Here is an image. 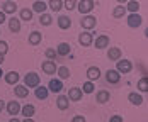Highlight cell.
Wrapping results in <instances>:
<instances>
[{"label":"cell","instance_id":"20","mask_svg":"<svg viewBox=\"0 0 148 122\" xmlns=\"http://www.w3.org/2000/svg\"><path fill=\"white\" fill-rule=\"evenodd\" d=\"M27 41H29L31 46H38L41 41H43V34L39 32V30H32L29 34V37H27Z\"/></svg>","mask_w":148,"mask_h":122},{"label":"cell","instance_id":"32","mask_svg":"<svg viewBox=\"0 0 148 122\" xmlns=\"http://www.w3.org/2000/svg\"><path fill=\"white\" fill-rule=\"evenodd\" d=\"M32 14H34V12L31 10L29 7H26V9H22V10L19 12V19H21V20H27V22H29L31 19H32Z\"/></svg>","mask_w":148,"mask_h":122},{"label":"cell","instance_id":"3","mask_svg":"<svg viewBox=\"0 0 148 122\" xmlns=\"http://www.w3.org/2000/svg\"><path fill=\"white\" fill-rule=\"evenodd\" d=\"M24 85L27 87V88H36L38 85H41V78L38 73H34V71H31L27 75L24 76Z\"/></svg>","mask_w":148,"mask_h":122},{"label":"cell","instance_id":"17","mask_svg":"<svg viewBox=\"0 0 148 122\" xmlns=\"http://www.w3.org/2000/svg\"><path fill=\"white\" fill-rule=\"evenodd\" d=\"M109 100H111V93H109L107 90H99L97 92V95H95V102H97V104L102 105V104H107Z\"/></svg>","mask_w":148,"mask_h":122},{"label":"cell","instance_id":"4","mask_svg":"<svg viewBox=\"0 0 148 122\" xmlns=\"http://www.w3.org/2000/svg\"><path fill=\"white\" fill-rule=\"evenodd\" d=\"M80 26H82V29L84 30H90L94 29L95 26H97V19L94 17V15H84V19L80 20Z\"/></svg>","mask_w":148,"mask_h":122},{"label":"cell","instance_id":"35","mask_svg":"<svg viewBox=\"0 0 148 122\" xmlns=\"http://www.w3.org/2000/svg\"><path fill=\"white\" fill-rule=\"evenodd\" d=\"M45 56L48 58V60L55 61V60H56V56H58V54H56V49H53V47H48V49L45 51Z\"/></svg>","mask_w":148,"mask_h":122},{"label":"cell","instance_id":"40","mask_svg":"<svg viewBox=\"0 0 148 122\" xmlns=\"http://www.w3.org/2000/svg\"><path fill=\"white\" fill-rule=\"evenodd\" d=\"M72 122H87V121H85L84 115H75L73 119H72Z\"/></svg>","mask_w":148,"mask_h":122},{"label":"cell","instance_id":"8","mask_svg":"<svg viewBox=\"0 0 148 122\" xmlns=\"http://www.w3.org/2000/svg\"><path fill=\"white\" fill-rule=\"evenodd\" d=\"M78 43H80V46L87 47V46H90L94 43V36L90 34L89 30H84L82 34H78Z\"/></svg>","mask_w":148,"mask_h":122},{"label":"cell","instance_id":"5","mask_svg":"<svg viewBox=\"0 0 148 122\" xmlns=\"http://www.w3.org/2000/svg\"><path fill=\"white\" fill-rule=\"evenodd\" d=\"M126 24H128L131 29H136V27H140V26L143 24V19H141L140 14H130L126 17Z\"/></svg>","mask_w":148,"mask_h":122},{"label":"cell","instance_id":"39","mask_svg":"<svg viewBox=\"0 0 148 122\" xmlns=\"http://www.w3.org/2000/svg\"><path fill=\"white\" fill-rule=\"evenodd\" d=\"M109 122H123V117L121 115H111Z\"/></svg>","mask_w":148,"mask_h":122},{"label":"cell","instance_id":"44","mask_svg":"<svg viewBox=\"0 0 148 122\" xmlns=\"http://www.w3.org/2000/svg\"><path fill=\"white\" fill-rule=\"evenodd\" d=\"M9 122H21V119H17V117H12V119H10Z\"/></svg>","mask_w":148,"mask_h":122},{"label":"cell","instance_id":"38","mask_svg":"<svg viewBox=\"0 0 148 122\" xmlns=\"http://www.w3.org/2000/svg\"><path fill=\"white\" fill-rule=\"evenodd\" d=\"M7 51H9V44H7V41H0V54H7Z\"/></svg>","mask_w":148,"mask_h":122},{"label":"cell","instance_id":"45","mask_svg":"<svg viewBox=\"0 0 148 122\" xmlns=\"http://www.w3.org/2000/svg\"><path fill=\"white\" fill-rule=\"evenodd\" d=\"M3 60H5V56H3V54H0V66H2V63H3Z\"/></svg>","mask_w":148,"mask_h":122},{"label":"cell","instance_id":"31","mask_svg":"<svg viewBox=\"0 0 148 122\" xmlns=\"http://www.w3.org/2000/svg\"><path fill=\"white\" fill-rule=\"evenodd\" d=\"M124 14H126V7L123 3H119L118 7L112 9V17L114 19H121V17H124Z\"/></svg>","mask_w":148,"mask_h":122},{"label":"cell","instance_id":"6","mask_svg":"<svg viewBox=\"0 0 148 122\" xmlns=\"http://www.w3.org/2000/svg\"><path fill=\"white\" fill-rule=\"evenodd\" d=\"M109 43H111L109 36H106V34H101V36H97V37H95V41H94L92 44L95 46L97 49H107V47H109Z\"/></svg>","mask_w":148,"mask_h":122},{"label":"cell","instance_id":"41","mask_svg":"<svg viewBox=\"0 0 148 122\" xmlns=\"http://www.w3.org/2000/svg\"><path fill=\"white\" fill-rule=\"evenodd\" d=\"M5 20H7V17H5V14H3V12L0 10V26H2V24H3Z\"/></svg>","mask_w":148,"mask_h":122},{"label":"cell","instance_id":"24","mask_svg":"<svg viewBox=\"0 0 148 122\" xmlns=\"http://www.w3.org/2000/svg\"><path fill=\"white\" fill-rule=\"evenodd\" d=\"M14 92H15V97H19V98H26L29 95V88L26 85H19V83L15 85Z\"/></svg>","mask_w":148,"mask_h":122},{"label":"cell","instance_id":"29","mask_svg":"<svg viewBox=\"0 0 148 122\" xmlns=\"http://www.w3.org/2000/svg\"><path fill=\"white\" fill-rule=\"evenodd\" d=\"M126 10H128L130 14H138L140 3H138L136 0H128V2H126Z\"/></svg>","mask_w":148,"mask_h":122},{"label":"cell","instance_id":"10","mask_svg":"<svg viewBox=\"0 0 148 122\" xmlns=\"http://www.w3.org/2000/svg\"><path fill=\"white\" fill-rule=\"evenodd\" d=\"M41 68H43V71H45L46 75H55L56 73V63L51 60H46L41 63Z\"/></svg>","mask_w":148,"mask_h":122},{"label":"cell","instance_id":"14","mask_svg":"<svg viewBox=\"0 0 148 122\" xmlns=\"http://www.w3.org/2000/svg\"><path fill=\"white\" fill-rule=\"evenodd\" d=\"M3 78H5V83H7V85H17V83H19V80H21V76H19L17 71L3 73Z\"/></svg>","mask_w":148,"mask_h":122},{"label":"cell","instance_id":"9","mask_svg":"<svg viewBox=\"0 0 148 122\" xmlns=\"http://www.w3.org/2000/svg\"><path fill=\"white\" fill-rule=\"evenodd\" d=\"M68 100L70 102H78V100H82V97H84V92L82 88H78V87H73V88H70L68 90Z\"/></svg>","mask_w":148,"mask_h":122},{"label":"cell","instance_id":"36","mask_svg":"<svg viewBox=\"0 0 148 122\" xmlns=\"http://www.w3.org/2000/svg\"><path fill=\"white\" fill-rule=\"evenodd\" d=\"M63 9H66V10L77 9V0H63Z\"/></svg>","mask_w":148,"mask_h":122},{"label":"cell","instance_id":"12","mask_svg":"<svg viewBox=\"0 0 148 122\" xmlns=\"http://www.w3.org/2000/svg\"><path fill=\"white\" fill-rule=\"evenodd\" d=\"M106 80H107V83L116 85V83L121 81V75H119L116 70H107V71H106Z\"/></svg>","mask_w":148,"mask_h":122},{"label":"cell","instance_id":"46","mask_svg":"<svg viewBox=\"0 0 148 122\" xmlns=\"http://www.w3.org/2000/svg\"><path fill=\"white\" fill-rule=\"evenodd\" d=\"M116 2H119V3H123V5H124V3H126L128 0H116Z\"/></svg>","mask_w":148,"mask_h":122},{"label":"cell","instance_id":"22","mask_svg":"<svg viewBox=\"0 0 148 122\" xmlns=\"http://www.w3.org/2000/svg\"><path fill=\"white\" fill-rule=\"evenodd\" d=\"M15 10H17V3L14 2H3L2 3V12L7 15V14H15Z\"/></svg>","mask_w":148,"mask_h":122},{"label":"cell","instance_id":"28","mask_svg":"<svg viewBox=\"0 0 148 122\" xmlns=\"http://www.w3.org/2000/svg\"><path fill=\"white\" fill-rule=\"evenodd\" d=\"M48 9L53 12H60L63 9V0H48Z\"/></svg>","mask_w":148,"mask_h":122},{"label":"cell","instance_id":"21","mask_svg":"<svg viewBox=\"0 0 148 122\" xmlns=\"http://www.w3.org/2000/svg\"><path fill=\"white\" fill-rule=\"evenodd\" d=\"M46 9H48V3H46L45 0H36L34 3H32V12H38V14H45Z\"/></svg>","mask_w":148,"mask_h":122},{"label":"cell","instance_id":"37","mask_svg":"<svg viewBox=\"0 0 148 122\" xmlns=\"http://www.w3.org/2000/svg\"><path fill=\"white\" fill-rule=\"evenodd\" d=\"M94 81H85L84 83V87H82V92L84 93H94Z\"/></svg>","mask_w":148,"mask_h":122},{"label":"cell","instance_id":"15","mask_svg":"<svg viewBox=\"0 0 148 122\" xmlns=\"http://www.w3.org/2000/svg\"><path fill=\"white\" fill-rule=\"evenodd\" d=\"M87 78H89V81L99 80V78H101V70H99V66H89V68H87Z\"/></svg>","mask_w":148,"mask_h":122},{"label":"cell","instance_id":"27","mask_svg":"<svg viewBox=\"0 0 148 122\" xmlns=\"http://www.w3.org/2000/svg\"><path fill=\"white\" fill-rule=\"evenodd\" d=\"M128 100H130L133 105H141V104H143V97H141V93H138V92H131V93L128 95Z\"/></svg>","mask_w":148,"mask_h":122},{"label":"cell","instance_id":"47","mask_svg":"<svg viewBox=\"0 0 148 122\" xmlns=\"http://www.w3.org/2000/svg\"><path fill=\"white\" fill-rule=\"evenodd\" d=\"M2 76H3V71H2V66H0V78H2Z\"/></svg>","mask_w":148,"mask_h":122},{"label":"cell","instance_id":"13","mask_svg":"<svg viewBox=\"0 0 148 122\" xmlns=\"http://www.w3.org/2000/svg\"><path fill=\"white\" fill-rule=\"evenodd\" d=\"M72 53V46L68 44V43H60L56 46V54L61 56V58H65V56H68Z\"/></svg>","mask_w":148,"mask_h":122},{"label":"cell","instance_id":"19","mask_svg":"<svg viewBox=\"0 0 148 122\" xmlns=\"http://www.w3.org/2000/svg\"><path fill=\"white\" fill-rule=\"evenodd\" d=\"M7 22H9V29H10V32H14V34H17L19 30H21V19H17V17H10V19H7Z\"/></svg>","mask_w":148,"mask_h":122},{"label":"cell","instance_id":"1","mask_svg":"<svg viewBox=\"0 0 148 122\" xmlns=\"http://www.w3.org/2000/svg\"><path fill=\"white\" fill-rule=\"evenodd\" d=\"M94 7H95V2L94 0H80V2H77V9H78V12L82 15L90 14L94 10Z\"/></svg>","mask_w":148,"mask_h":122},{"label":"cell","instance_id":"16","mask_svg":"<svg viewBox=\"0 0 148 122\" xmlns=\"http://www.w3.org/2000/svg\"><path fill=\"white\" fill-rule=\"evenodd\" d=\"M34 95H36V98H39V100H46L48 95H49V90H48V87L38 85V87L34 88Z\"/></svg>","mask_w":148,"mask_h":122},{"label":"cell","instance_id":"7","mask_svg":"<svg viewBox=\"0 0 148 122\" xmlns=\"http://www.w3.org/2000/svg\"><path fill=\"white\" fill-rule=\"evenodd\" d=\"M48 90L53 92V93H60V92L63 90V80H60V78H51L49 83H48Z\"/></svg>","mask_w":148,"mask_h":122},{"label":"cell","instance_id":"48","mask_svg":"<svg viewBox=\"0 0 148 122\" xmlns=\"http://www.w3.org/2000/svg\"><path fill=\"white\" fill-rule=\"evenodd\" d=\"M5 2H14V0H5Z\"/></svg>","mask_w":148,"mask_h":122},{"label":"cell","instance_id":"30","mask_svg":"<svg viewBox=\"0 0 148 122\" xmlns=\"http://www.w3.org/2000/svg\"><path fill=\"white\" fill-rule=\"evenodd\" d=\"M56 75L60 76V80H66V78H70V68L68 66H60V68H56Z\"/></svg>","mask_w":148,"mask_h":122},{"label":"cell","instance_id":"43","mask_svg":"<svg viewBox=\"0 0 148 122\" xmlns=\"http://www.w3.org/2000/svg\"><path fill=\"white\" fill-rule=\"evenodd\" d=\"M21 122H34V121H32V117H24V121H21Z\"/></svg>","mask_w":148,"mask_h":122},{"label":"cell","instance_id":"49","mask_svg":"<svg viewBox=\"0 0 148 122\" xmlns=\"http://www.w3.org/2000/svg\"><path fill=\"white\" fill-rule=\"evenodd\" d=\"M0 34H2V32H0Z\"/></svg>","mask_w":148,"mask_h":122},{"label":"cell","instance_id":"23","mask_svg":"<svg viewBox=\"0 0 148 122\" xmlns=\"http://www.w3.org/2000/svg\"><path fill=\"white\" fill-rule=\"evenodd\" d=\"M56 107H58L60 110H66V108L70 107L68 97H66V95H58V97H56Z\"/></svg>","mask_w":148,"mask_h":122},{"label":"cell","instance_id":"18","mask_svg":"<svg viewBox=\"0 0 148 122\" xmlns=\"http://www.w3.org/2000/svg\"><path fill=\"white\" fill-rule=\"evenodd\" d=\"M58 27L61 30H66L72 27V19L68 15H60L58 17Z\"/></svg>","mask_w":148,"mask_h":122},{"label":"cell","instance_id":"26","mask_svg":"<svg viewBox=\"0 0 148 122\" xmlns=\"http://www.w3.org/2000/svg\"><path fill=\"white\" fill-rule=\"evenodd\" d=\"M21 114L24 117H32L36 114V107L32 105V104H26L24 107H21Z\"/></svg>","mask_w":148,"mask_h":122},{"label":"cell","instance_id":"33","mask_svg":"<svg viewBox=\"0 0 148 122\" xmlns=\"http://www.w3.org/2000/svg\"><path fill=\"white\" fill-rule=\"evenodd\" d=\"M51 22H53V17L49 14H39V24L41 26H51Z\"/></svg>","mask_w":148,"mask_h":122},{"label":"cell","instance_id":"34","mask_svg":"<svg viewBox=\"0 0 148 122\" xmlns=\"http://www.w3.org/2000/svg\"><path fill=\"white\" fill-rule=\"evenodd\" d=\"M138 90L143 92V93H147V92H148V80H147V76H143V78H140V80H138Z\"/></svg>","mask_w":148,"mask_h":122},{"label":"cell","instance_id":"42","mask_svg":"<svg viewBox=\"0 0 148 122\" xmlns=\"http://www.w3.org/2000/svg\"><path fill=\"white\" fill-rule=\"evenodd\" d=\"M3 110H5V102H3V100H0V114H2Z\"/></svg>","mask_w":148,"mask_h":122},{"label":"cell","instance_id":"11","mask_svg":"<svg viewBox=\"0 0 148 122\" xmlns=\"http://www.w3.org/2000/svg\"><path fill=\"white\" fill-rule=\"evenodd\" d=\"M5 110L9 112V115L15 117V115H19V114H21V104H19V102H15V100H12V102H9V104L5 105Z\"/></svg>","mask_w":148,"mask_h":122},{"label":"cell","instance_id":"25","mask_svg":"<svg viewBox=\"0 0 148 122\" xmlns=\"http://www.w3.org/2000/svg\"><path fill=\"white\" fill-rule=\"evenodd\" d=\"M107 58L111 61L121 60V49L119 47H107Z\"/></svg>","mask_w":148,"mask_h":122},{"label":"cell","instance_id":"2","mask_svg":"<svg viewBox=\"0 0 148 122\" xmlns=\"http://www.w3.org/2000/svg\"><path fill=\"white\" fill-rule=\"evenodd\" d=\"M133 70V63L130 60H118L116 61V71L119 75H128Z\"/></svg>","mask_w":148,"mask_h":122}]
</instances>
